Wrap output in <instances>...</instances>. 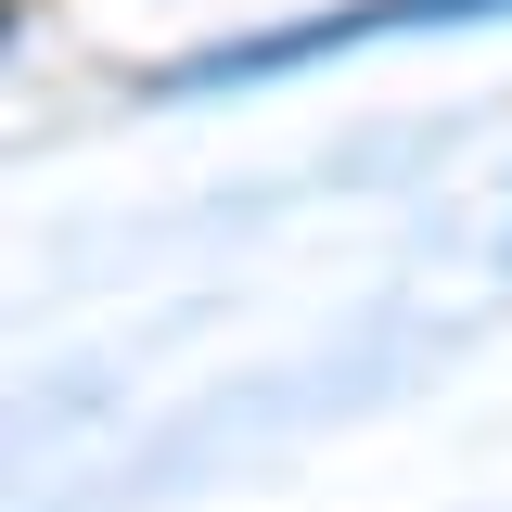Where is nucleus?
I'll return each mask as SVG.
<instances>
[{
  "label": "nucleus",
  "instance_id": "obj_1",
  "mask_svg": "<svg viewBox=\"0 0 512 512\" xmlns=\"http://www.w3.org/2000/svg\"><path fill=\"white\" fill-rule=\"evenodd\" d=\"M487 13H512V0H359V13H320V26L269 39V52H231V64H308L333 39H410V26H487Z\"/></svg>",
  "mask_w": 512,
  "mask_h": 512
}]
</instances>
